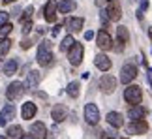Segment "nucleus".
Wrapping results in <instances>:
<instances>
[{"label": "nucleus", "mask_w": 152, "mask_h": 139, "mask_svg": "<svg viewBox=\"0 0 152 139\" xmlns=\"http://www.w3.org/2000/svg\"><path fill=\"white\" fill-rule=\"evenodd\" d=\"M38 64L39 66H51L53 64V51H51V42H42L38 47Z\"/></svg>", "instance_id": "1"}, {"label": "nucleus", "mask_w": 152, "mask_h": 139, "mask_svg": "<svg viewBox=\"0 0 152 139\" xmlns=\"http://www.w3.org/2000/svg\"><path fill=\"white\" fill-rule=\"evenodd\" d=\"M124 100L130 103V105H139L143 100V90L141 86L137 85H128L126 90H124Z\"/></svg>", "instance_id": "2"}, {"label": "nucleus", "mask_w": 152, "mask_h": 139, "mask_svg": "<svg viewBox=\"0 0 152 139\" xmlns=\"http://www.w3.org/2000/svg\"><path fill=\"white\" fill-rule=\"evenodd\" d=\"M83 55H85L83 43H77V42H75L73 47L68 51V60H69V64H72V66H79L81 62H83Z\"/></svg>", "instance_id": "3"}, {"label": "nucleus", "mask_w": 152, "mask_h": 139, "mask_svg": "<svg viewBox=\"0 0 152 139\" xmlns=\"http://www.w3.org/2000/svg\"><path fill=\"white\" fill-rule=\"evenodd\" d=\"M135 77H137V66H135V64L128 62V64L122 66V70H120V81H122L124 85H130Z\"/></svg>", "instance_id": "4"}, {"label": "nucleus", "mask_w": 152, "mask_h": 139, "mask_svg": "<svg viewBox=\"0 0 152 139\" xmlns=\"http://www.w3.org/2000/svg\"><path fill=\"white\" fill-rule=\"evenodd\" d=\"M23 94H25V83H21V81H13V83L6 89V98H8L10 102L21 98Z\"/></svg>", "instance_id": "5"}, {"label": "nucleus", "mask_w": 152, "mask_h": 139, "mask_svg": "<svg viewBox=\"0 0 152 139\" xmlns=\"http://www.w3.org/2000/svg\"><path fill=\"white\" fill-rule=\"evenodd\" d=\"M105 13H107L109 21H120L122 8H120L118 0H107V10H105Z\"/></svg>", "instance_id": "6"}, {"label": "nucleus", "mask_w": 152, "mask_h": 139, "mask_svg": "<svg viewBox=\"0 0 152 139\" xmlns=\"http://www.w3.org/2000/svg\"><path fill=\"white\" fill-rule=\"evenodd\" d=\"M85 120L92 126L100 122V109H98L94 103H86L85 105Z\"/></svg>", "instance_id": "7"}, {"label": "nucleus", "mask_w": 152, "mask_h": 139, "mask_svg": "<svg viewBox=\"0 0 152 139\" xmlns=\"http://www.w3.org/2000/svg\"><path fill=\"white\" fill-rule=\"evenodd\" d=\"M96 43H98V47H100L102 51H109L111 47H113V38L109 36L107 30H100L96 34Z\"/></svg>", "instance_id": "8"}, {"label": "nucleus", "mask_w": 152, "mask_h": 139, "mask_svg": "<svg viewBox=\"0 0 152 139\" xmlns=\"http://www.w3.org/2000/svg\"><path fill=\"white\" fill-rule=\"evenodd\" d=\"M128 134H132V135H143V134H147L148 132V124L145 122V120H133V122L128 124Z\"/></svg>", "instance_id": "9"}, {"label": "nucleus", "mask_w": 152, "mask_h": 139, "mask_svg": "<svg viewBox=\"0 0 152 139\" xmlns=\"http://www.w3.org/2000/svg\"><path fill=\"white\" fill-rule=\"evenodd\" d=\"M100 89L105 92V94L115 92V89H116V79L113 77V75H109V73L102 75V79H100Z\"/></svg>", "instance_id": "10"}, {"label": "nucleus", "mask_w": 152, "mask_h": 139, "mask_svg": "<svg viewBox=\"0 0 152 139\" xmlns=\"http://www.w3.org/2000/svg\"><path fill=\"white\" fill-rule=\"evenodd\" d=\"M56 10H58V2L56 0H49L43 8V17L47 23H55L56 21Z\"/></svg>", "instance_id": "11"}, {"label": "nucleus", "mask_w": 152, "mask_h": 139, "mask_svg": "<svg viewBox=\"0 0 152 139\" xmlns=\"http://www.w3.org/2000/svg\"><path fill=\"white\" fill-rule=\"evenodd\" d=\"M128 42H130V32H128V28L126 26H118V28H116V43H118V45H116L115 49L122 51Z\"/></svg>", "instance_id": "12"}, {"label": "nucleus", "mask_w": 152, "mask_h": 139, "mask_svg": "<svg viewBox=\"0 0 152 139\" xmlns=\"http://www.w3.org/2000/svg\"><path fill=\"white\" fill-rule=\"evenodd\" d=\"M30 135L32 139H47V128L43 122H34L30 126Z\"/></svg>", "instance_id": "13"}, {"label": "nucleus", "mask_w": 152, "mask_h": 139, "mask_svg": "<svg viewBox=\"0 0 152 139\" xmlns=\"http://www.w3.org/2000/svg\"><path fill=\"white\" fill-rule=\"evenodd\" d=\"M15 117V107L11 105V103H8L2 111H0V126H6L8 122H11Z\"/></svg>", "instance_id": "14"}, {"label": "nucleus", "mask_w": 152, "mask_h": 139, "mask_svg": "<svg viewBox=\"0 0 152 139\" xmlns=\"http://www.w3.org/2000/svg\"><path fill=\"white\" fill-rule=\"evenodd\" d=\"M51 117H53V120H55V122H62V120H66V117H68L66 105H62V103L55 105V107L51 109Z\"/></svg>", "instance_id": "15"}, {"label": "nucleus", "mask_w": 152, "mask_h": 139, "mask_svg": "<svg viewBox=\"0 0 152 139\" xmlns=\"http://www.w3.org/2000/svg\"><path fill=\"white\" fill-rule=\"evenodd\" d=\"M83 25H85L83 17H68V19H66V28L69 32H81Z\"/></svg>", "instance_id": "16"}, {"label": "nucleus", "mask_w": 152, "mask_h": 139, "mask_svg": "<svg viewBox=\"0 0 152 139\" xmlns=\"http://www.w3.org/2000/svg\"><path fill=\"white\" fill-rule=\"evenodd\" d=\"M36 111H38V107H36L34 102H26V103H23V107H21V115H23L25 120L34 119V117H36Z\"/></svg>", "instance_id": "17"}, {"label": "nucleus", "mask_w": 152, "mask_h": 139, "mask_svg": "<svg viewBox=\"0 0 152 139\" xmlns=\"http://www.w3.org/2000/svg\"><path fill=\"white\" fill-rule=\"evenodd\" d=\"M147 115V109H145L143 105H132L130 109H128V117L133 120H143V117Z\"/></svg>", "instance_id": "18"}, {"label": "nucleus", "mask_w": 152, "mask_h": 139, "mask_svg": "<svg viewBox=\"0 0 152 139\" xmlns=\"http://www.w3.org/2000/svg\"><path fill=\"white\" fill-rule=\"evenodd\" d=\"M94 64L98 70H102V72H109L111 70V59L107 55H96V59H94Z\"/></svg>", "instance_id": "19"}, {"label": "nucleus", "mask_w": 152, "mask_h": 139, "mask_svg": "<svg viewBox=\"0 0 152 139\" xmlns=\"http://www.w3.org/2000/svg\"><path fill=\"white\" fill-rule=\"evenodd\" d=\"M107 122L113 126V128H122V126H124V117L116 111H111V113H107Z\"/></svg>", "instance_id": "20"}, {"label": "nucleus", "mask_w": 152, "mask_h": 139, "mask_svg": "<svg viewBox=\"0 0 152 139\" xmlns=\"http://www.w3.org/2000/svg\"><path fill=\"white\" fill-rule=\"evenodd\" d=\"M75 8H77V4L73 0H62V2H58V13H72Z\"/></svg>", "instance_id": "21"}, {"label": "nucleus", "mask_w": 152, "mask_h": 139, "mask_svg": "<svg viewBox=\"0 0 152 139\" xmlns=\"http://www.w3.org/2000/svg\"><path fill=\"white\" fill-rule=\"evenodd\" d=\"M39 81H42V73L34 70V72H30V73H28V77H26V86L36 89V86L39 85Z\"/></svg>", "instance_id": "22"}, {"label": "nucleus", "mask_w": 152, "mask_h": 139, "mask_svg": "<svg viewBox=\"0 0 152 139\" xmlns=\"http://www.w3.org/2000/svg\"><path fill=\"white\" fill-rule=\"evenodd\" d=\"M17 66H19V62H17L15 59L8 60V62L4 64V73L8 75V77H11V75H15V72H17Z\"/></svg>", "instance_id": "23"}, {"label": "nucleus", "mask_w": 152, "mask_h": 139, "mask_svg": "<svg viewBox=\"0 0 152 139\" xmlns=\"http://www.w3.org/2000/svg\"><path fill=\"white\" fill-rule=\"evenodd\" d=\"M79 89H81V83L79 81H72L68 86H66V92L69 98H77L79 96Z\"/></svg>", "instance_id": "24"}, {"label": "nucleus", "mask_w": 152, "mask_h": 139, "mask_svg": "<svg viewBox=\"0 0 152 139\" xmlns=\"http://www.w3.org/2000/svg\"><path fill=\"white\" fill-rule=\"evenodd\" d=\"M23 137V128L21 126H10L8 128V139H17Z\"/></svg>", "instance_id": "25"}, {"label": "nucleus", "mask_w": 152, "mask_h": 139, "mask_svg": "<svg viewBox=\"0 0 152 139\" xmlns=\"http://www.w3.org/2000/svg\"><path fill=\"white\" fill-rule=\"evenodd\" d=\"M73 43H75V40H73V36L69 34V36H66L62 40V43H60V51H69L73 47Z\"/></svg>", "instance_id": "26"}, {"label": "nucleus", "mask_w": 152, "mask_h": 139, "mask_svg": "<svg viewBox=\"0 0 152 139\" xmlns=\"http://www.w3.org/2000/svg\"><path fill=\"white\" fill-rule=\"evenodd\" d=\"M11 49V40L10 38H6L0 42V56H6V53Z\"/></svg>", "instance_id": "27"}, {"label": "nucleus", "mask_w": 152, "mask_h": 139, "mask_svg": "<svg viewBox=\"0 0 152 139\" xmlns=\"http://www.w3.org/2000/svg\"><path fill=\"white\" fill-rule=\"evenodd\" d=\"M11 30H13V26H11L10 23H6L4 26H0V40H6V38L10 36V32H11Z\"/></svg>", "instance_id": "28"}, {"label": "nucleus", "mask_w": 152, "mask_h": 139, "mask_svg": "<svg viewBox=\"0 0 152 139\" xmlns=\"http://www.w3.org/2000/svg\"><path fill=\"white\" fill-rule=\"evenodd\" d=\"M32 13H34V8H32V6H28V8L25 10V13H23V17H21V21H23V23H25V21H30Z\"/></svg>", "instance_id": "29"}, {"label": "nucleus", "mask_w": 152, "mask_h": 139, "mask_svg": "<svg viewBox=\"0 0 152 139\" xmlns=\"http://www.w3.org/2000/svg\"><path fill=\"white\" fill-rule=\"evenodd\" d=\"M8 19H10V13H8V11H0V26H4L6 23H8Z\"/></svg>", "instance_id": "30"}, {"label": "nucleus", "mask_w": 152, "mask_h": 139, "mask_svg": "<svg viewBox=\"0 0 152 139\" xmlns=\"http://www.w3.org/2000/svg\"><path fill=\"white\" fill-rule=\"evenodd\" d=\"M32 30V21H25L23 23V34H30Z\"/></svg>", "instance_id": "31"}, {"label": "nucleus", "mask_w": 152, "mask_h": 139, "mask_svg": "<svg viewBox=\"0 0 152 139\" xmlns=\"http://www.w3.org/2000/svg\"><path fill=\"white\" fill-rule=\"evenodd\" d=\"M32 43H34L32 40H25V42L21 43V47H23V49H30V47H32Z\"/></svg>", "instance_id": "32"}, {"label": "nucleus", "mask_w": 152, "mask_h": 139, "mask_svg": "<svg viewBox=\"0 0 152 139\" xmlns=\"http://www.w3.org/2000/svg\"><path fill=\"white\" fill-rule=\"evenodd\" d=\"M34 96L42 98V100H47V94H45V92H39V90H36V92H34Z\"/></svg>", "instance_id": "33"}, {"label": "nucleus", "mask_w": 152, "mask_h": 139, "mask_svg": "<svg viewBox=\"0 0 152 139\" xmlns=\"http://www.w3.org/2000/svg\"><path fill=\"white\" fill-rule=\"evenodd\" d=\"M92 38H94V32H92V30H86L85 32V40H92Z\"/></svg>", "instance_id": "34"}, {"label": "nucleus", "mask_w": 152, "mask_h": 139, "mask_svg": "<svg viewBox=\"0 0 152 139\" xmlns=\"http://www.w3.org/2000/svg\"><path fill=\"white\" fill-rule=\"evenodd\" d=\"M60 28H62L60 25H56L55 28H53V32H51V36H56V34H58V32H60Z\"/></svg>", "instance_id": "35"}, {"label": "nucleus", "mask_w": 152, "mask_h": 139, "mask_svg": "<svg viewBox=\"0 0 152 139\" xmlns=\"http://www.w3.org/2000/svg\"><path fill=\"white\" fill-rule=\"evenodd\" d=\"M105 2H107V0H96V6H100V8H102Z\"/></svg>", "instance_id": "36"}, {"label": "nucleus", "mask_w": 152, "mask_h": 139, "mask_svg": "<svg viewBox=\"0 0 152 139\" xmlns=\"http://www.w3.org/2000/svg\"><path fill=\"white\" fill-rule=\"evenodd\" d=\"M148 81H150V86H152V68L148 70Z\"/></svg>", "instance_id": "37"}, {"label": "nucleus", "mask_w": 152, "mask_h": 139, "mask_svg": "<svg viewBox=\"0 0 152 139\" xmlns=\"http://www.w3.org/2000/svg\"><path fill=\"white\" fill-rule=\"evenodd\" d=\"M2 2H4V4H13L15 0H2Z\"/></svg>", "instance_id": "38"}, {"label": "nucleus", "mask_w": 152, "mask_h": 139, "mask_svg": "<svg viewBox=\"0 0 152 139\" xmlns=\"http://www.w3.org/2000/svg\"><path fill=\"white\" fill-rule=\"evenodd\" d=\"M21 139H32V135H23Z\"/></svg>", "instance_id": "39"}, {"label": "nucleus", "mask_w": 152, "mask_h": 139, "mask_svg": "<svg viewBox=\"0 0 152 139\" xmlns=\"http://www.w3.org/2000/svg\"><path fill=\"white\" fill-rule=\"evenodd\" d=\"M148 34H150V38H152V28H150V30H148Z\"/></svg>", "instance_id": "40"}, {"label": "nucleus", "mask_w": 152, "mask_h": 139, "mask_svg": "<svg viewBox=\"0 0 152 139\" xmlns=\"http://www.w3.org/2000/svg\"><path fill=\"white\" fill-rule=\"evenodd\" d=\"M0 139H8V137H4V135H0Z\"/></svg>", "instance_id": "41"}, {"label": "nucleus", "mask_w": 152, "mask_h": 139, "mask_svg": "<svg viewBox=\"0 0 152 139\" xmlns=\"http://www.w3.org/2000/svg\"><path fill=\"white\" fill-rule=\"evenodd\" d=\"M105 139H115V137H105Z\"/></svg>", "instance_id": "42"}, {"label": "nucleus", "mask_w": 152, "mask_h": 139, "mask_svg": "<svg viewBox=\"0 0 152 139\" xmlns=\"http://www.w3.org/2000/svg\"><path fill=\"white\" fill-rule=\"evenodd\" d=\"M124 139H126V137H124Z\"/></svg>", "instance_id": "43"}]
</instances>
